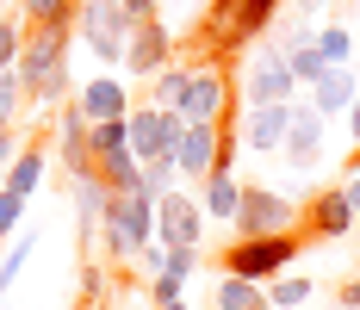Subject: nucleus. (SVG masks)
<instances>
[{"instance_id": "nucleus-1", "label": "nucleus", "mask_w": 360, "mask_h": 310, "mask_svg": "<svg viewBox=\"0 0 360 310\" xmlns=\"http://www.w3.org/2000/svg\"><path fill=\"white\" fill-rule=\"evenodd\" d=\"M69 50H75V19L69 25H25V50H19V87H25V105H63L75 100L69 81Z\"/></svg>"}, {"instance_id": "nucleus-2", "label": "nucleus", "mask_w": 360, "mask_h": 310, "mask_svg": "<svg viewBox=\"0 0 360 310\" xmlns=\"http://www.w3.org/2000/svg\"><path fill=\"white\" fill-rule=\"evenodd\" d=\"M143 242H155V199H149V193H112L106 224H100V248H106L100 261L131 267Z\"/></svg>"}, {"instance_id": "nucleus-3", "label": "nucleus", "mask_w": 360, "mask_h": 310, "mask_svg": "<svg viewBox=\"0 0 360 310\" xmlns=\"http://www.w3.org/2000/svg\"><path fill=\"white\" fill-rule=\"evenodd\" d=\"M298 254H304V236H298V230H292V236H230V248H224V273L267 285V279L292 273Z\"/></svg>"}, {"instance_id": "nucleus-4", "label": "nucleus", "mask_w": 360, "mask_h": 310, "mask_svg": "<svg viewBox=\"0 0 360 310\" xmlns=\"http://www.w3.org/2000/svg\"><path fill=\"white\" fill-rule=\"evenodd\" d=\"M75 37H81V50L100 63V69H124V37H131V19H124V6L118 0H81L75 6Z\"/></svg>"}, {"instance_id": "nucleus-5", "label": "nucleus", "mask_w": 360, "mask_h": 310, "mask_svg": "<svg viewBox=\"0 0 360 310\" xmlns=\"http://www.w3.org/2000/svg\"><path fill=\"white\" fill-rule=\"evenodd\" d=\"M230 162H236V131H224V124H186V131H180V143H174L180 186H186V180L205 186V174L230 168Z\"/></svg>"}, {"instance_id": "nucleus-6", "label": "nucleus", "mask_w": 360, "mask_h": 310, "mask_svg": "<svg viewBox=\"0 0 360 310\" xmlns=\"http://www.w3.org/2000/svg\"><path fill=\"white\" fill-rule=\"evenodd\" d=\"M298 230V205L274 186H243V211L230 224V236H292Z\"/></svg>"}, {"instance_id": "nucleus-7", "label": "nucleus", "mask_w": 360, "mask_h": 310, "mask_svg": "<svg viewBox=\"0 0 360 310\" xmlns=\"http://www.w3.org/2000/svg\"><path fill=\"white\" fill-rule=\"evenodd\" d=\"M180 131H186V118L180 112H162V105H131V155L143 162V168H155V162H174V143Z\"/></svg>"}, {"instance_id": "nucleus-8", "label": "nucleus", "mask_w": 360, "mask_h": 310, "mask_svg": "<svg viewBox=\"0 0 360 310\" xmlns=\"http://www.w3.org/2000/svg\"><path fill=\"white\" fill-rule=\"evenodd\" d=\"M180 37L168 19H143V25H131V37H124V75L131 81H149V75H162L168 63H174Z\"/></svg>"}, {"instance_id": "nucleus-9", "label": "nucleus", "mask_w": 360, "mask_h": 310, "mask_svg": "<svg viewBox=\"0 0 360 310\" xmlns=\"http://www.w3.org/2000/svg\"><path fill=\"white\" fill-rule=\"evenodd\" d=\"M69 199H75V254H81V261H100L94 242H100V224H106V205H112L106 180H100V174H75Z\"/></svg>"}, {"instance_id": "nucleus-10", "label": "nucleus", "mask_w": 360, "mask_h": 310, "mask_svg": "<svg viewBox=\"0 0 360 310\" xmlns=\"http://www.w3.org/2000/svg\"><path fill=\"white\" fill-rule=\"evenodd\" d=\"M205 205L199 199H186V186L168 193V199H155V242L162 248H199L205 242Z\"/></svg>"}, {"instance_id": "nucleus-11", "label": "nucleus", "mask_w": 360, "mask_h": 310, "mask_svg": "<svg viewBox=\"0 0 360 310\" xmlns=\"http://www.w3.org/2000/svg\"><path fill=\"white\" fill-rule=\"evenodd\" d=\"M224 112H230V75L217 69V63H193L180 118H186V124H224Z\"/></svg>"}, {"instance_id": "nucleus-12", "label": "nucleus", "mask_w": 360, "mask_h": 310, "mask_svg": "<svg viewBox=\"0 0 360 310\" xmlns=\"http://www.w3.org/2000/svg\"><path fill=\"white\" fill-rule=\"evenodd\" d=\"M243 100L249 105H292L298 100V81H292L286 56L280 50H261L249 63V75H243Z\"/></svg>"}, {"instance_id": "nucleus-13", "label": "nucleus", "mask_w": 360, "mask_h": 310, "mask_svg": "<svg viewBox=\"0 0 360 310\" xmlns=\"http://www.w3.org/2000/svg\"><path fill=\"white\" fill-rule=\"evenodd\" d=\"M323 124H329V118H323L311 100H292V124H286V143H280V155H286L298 174H311L317 162H323Z\"/></svg>"}, {"instance_id": "nucleus-14", "label": "nucleus", "mask_w": 360, "mask_h": 310, "mask_svg": "<svg viewBox=\"0 0 360 310\" xmlns=\"http://www.w3.org/2000/svg\"><path fill=\"white\" fill-rule=\"evenodd\" d=\"M75 105H81V118L87 124H106V118H131V87L118 81L112 69L87 75L81 87H75Z\"/></svg>"}, {"instance_id": "nucleus-15", "label": "nucleus", "mask_w": 360, "mask_h": 310, "mask_svg": "<svg viewBox=\"0 0 360 310\" xmlns=\"http://www.w3.org/2000/svg\"><path fill=\"white\" fill-rule=\"evenodd\" d=\"M50 162H63V174H94V149H87V118H81V105L63 100L56 105V149H50Z\"/></svg>"}, {"instance_id": "nucleus-16", "label": "nucleus", "mask_w": 360, "mask_h": 310, "mask_svg": "<svg viewBox=\"0 0 360 310\" xmlns=\"http://www.w3.org/2000/svg\"><path fill=\"white\" fill-rule=\"evenodd\" d=\"M286 124H292V105H249V112H243V131H236V143H243L249 155H280Z\"/></svg>"}, {"instance_id": "nucleus-17", "label": "nucleus", "mask_w": 360, "mask_h": 310, "mask_svg": "<svg viewBox=\"0 0 360 310\" xmlns=\"http://www.w3.org/2000/svg\"><path fill=\"white\" fill-rule=\"evenodd\" d=\"M304 217V236H323V242H335V236H348L360 217H354V205H348V193L342 186H329V193H317L311 205L298 211Z\"/></svg>"}, {"instance_id": "nucleus-18", "label": "nucleus", "mask_w": 360, "mask_h": 310, "mask_svg": "<svg viewBox=\"0 0 360 310\" xmlns=\"http://www.w3.org/2000/svg\"><path fill=\"white\" fill-rule=\"evenodd\" d=\"M280 6H286V0H236V13H230V25L217 32V50H243V44H255L261 32H274V19H280Z\"/></svg>"}, {"instance_id": "nucleus-19", "label": "nucleus", "mask_w": 360, "mask_h": 310, "mask_svg": "<svg viewBox=\"0 0 360 310\" xmlns=\"http://www.w3.org/2000/svg\"><path fill=\"white\" fill-rule=\"evenodd\" d=\"M354 93H360V75L342 63V69H323L317 81H311V105L323 112V118H342L348 105H354Z\"/></svg>"}, {"instance_id": "nucleus-20", "label": "nucleus", "mask_w": 360, "mask_h": 310, "mask_svg": "<svg viewBox=\"0 0 360 310\" xmlns=\"http://www.w3.org/2000/svg\"><path fill=\"white\" fill-rule=\"evenodd\" d=\"M199 205H205V217H212V224H224V230H230V224H236V211H243V180H236L230 168L205 174V193H199Z\"/></svg>"}, {"instance_id": "nucleus-21", "label": "nucleus", "mask_w": 360, "mask_h": 310, "mask_svg": "<svg viewBox=\"0 0 360 310\" xmlns=\"http://www.w3.org/2000/svg\"><path fill=\"white\" fill-rule=\"evenodd\" d=\"M44 180H50V149H37V143H32V149H19V155L6 162V174H0V186L25 193V199H32Z\"/></svg>"}, {"instance_id": "nucleus-22", "label": "nucleus", "mask_w": 360, "mask_h": 310, "mask_svg": "<svg viewBox=\"0 0 360 310\" xmlns=\"http://www.w3.org/2000/svg\"><path fill=\"white\" fill-rule=\"evenodd\" d=\"M212 310H274V304H267V285L224 273V279H217V292H212Z\"/></svg>"}, {"instance_id": "nucleus-23", "label": "nucleus", "mask_w": 360, "mask_h": 310, "mask_svg": "<svg viewBox=\"0 0 360 310\" xmlns=\"http://www.w3.org/2000/svg\"><path fill=\"white\" fill-rule=\"evenodd\" d=\"M94 174L106 180V193H143V162L131 155V149H118V155H100Z\"/></svg>"}, {"instance_id": "nucleus-24", "label": "nucleus", "mask_w": 360, "mask_h": 310, "mask_svg": "<svg viewBox=\"0 0 360 310\" xmlns=\"http://www.w3.org/2000/svg\"><path fill=\"white\" fill-rule=\"evenodd\" d=\"M186 81H193V63H168L162 75H149V105H162V112H180V100H186Z\"/></svg>"}, {"instance_id": "nucleus-25", "label": "nucleus", "mask_w": 360, "mask_h": 310, "mask_svg": "<svg viewBox=\"0 0 360 310\" xmlns=\"http://www.w3.org/2000/svg\"><path fill=\"white\" fill-rule=\"evenodd\" d=\"M32 254H37V230H25V224H19V230L6 236V248H0V298L13 292V279L25 273V261H32Z\"/></svg>"}, {"instance_id": "nucleus-26", "label": "nucleus", "mask_w": 360, "mask_h": 310, "mask_svg": "<svg viewBox=\"0 0 360 310\" xmlns=\"http://www.w3.org/2000/svg\"><path fill=\"white\" fill-rule=\"evenodd\" d=\"M87 149H94V162H100V155H118V149H131V118L87 124Z\"/></svg>"}, {"instance_id": "nucleus-27", "label": "nucleus", "mask_w": 360, "mask_h": 310, "mask_svg": "<svg viewBox=\"0 0 360 310\" xmlns=\"http://www.w3.org/2000/svg\"><path fill=\"white\" fill-rule=\"evenodd\" d=\"M311 292H317V285H311L304 273H280V279H267V304H274V310H298V304H311Z\"/></svg>"}, {"instance_id": "nucleus-28", "label": "nucleus", "mask_w": 360, "mask_h": 310, "mask_svg": "<svg viewBox=\"0 0 360 310\" xmlns=\"http://www.w3.org/2000/svg\"><path fill=\"white\" fill-rule=\"evenodd\" d=\"M311 44L323 50L329 69H342V63L354 56V32H348V25H317V32H311Z\"/></svg>"}, {"instance_id": "nucleus-29", "label": "nucleus", "mask_w": 360, "mask_h": 310, "mask_svg": "<svg viewBox=\"0 0 360 310\" xmlns=\"http://www.w3.org/2000/svg\"><path fill=\"white\" fill-rule=\"evenodd\" d=\"M19 50H25V13L6 6V13H0V75L19 63Z\"/></svg>"}, {"instance_id": "nucleus-30", "label": "nucleus", "mask_w": 360, "mask_h": 310, "mask_svg": "<svg viewBox=\"0 0 360 310\" xmlns=\"http://www.w3.org/2000/svg\"><path fill=\"white\" fill-rule=\"evenodd\" d=\"M286 69H292V81H298V87H311L329 63H323V50H317V44H292V50H286Z\"/></svg>"}, {"instance_id": "nucleus-31", "label": "nucleus", "mask_w": 360, "mask_h": 310, "mask_svg": "<svg viewBox=\"0 0 360 310\" xmlns=\"http://www.w3.org/2000/svg\"><path fill=\"white\" fill-rule=\"evenodd\" d=\"M75 6H81V0H25L19 13H25V25H69Z\"/></svg>"}, {"instance_id": "nucleus-32", "label": "nucleus", "mask_w": 360, "mask_h": 310, "mask_svg": "<svg viewBox=\"0 0 360 310\" xmlns=\"http://www.w3.org/2000/svg\"><path fill=\"white\" fill-rule=\"evenodd\" d=\"M199 261H205V248H168V261H162V279L186 285V279L199 273Z\"/></svg>"}, {"instance_id": "nucleus-33", "label": "nucleus", "mask_w": 360, "mask_h": 310, "mask_svg": "<svg viewBox=\"0 0 360 310\" xmlns=\"http://www.w3.org/2000/svg\"><path fill=\"white\" fill-rule=\"evenodd\" d=\"M19 112H25V87H19V75L6 69L0 75V124H19Z\"/></svg>"}, {"instance_id": "nucleus-34", "label": "nucleus", "mask_w": 360, "mask_h": 310, "mask_svg": "<svg viewBox=\"0 0 360 310\" xmlns=\"http://www.w3.org/2000/svg\"><path fill=\"white\" fill-rule=\"evenodd\" d=\"M25 205H32L25 193H13V186H0V242L13 236L19 224H25Z\"/></svg>"}, {"instance_id": "nucleus-35", "label": "nucleus", "mask_w": 360, "mask_h": 310, "mask_svg": "<svg viewBox=\"0 0 360 310\" xmlns=\"http://www.w3.org/2000/svg\"><path fill=\"white\" fill-rule=\"evenodd\" d=\"M162 261H168V248H162V242H143V248H137V261H131V267H137V273H162Z\"/></svg>"}, {"instance_id": "nucleus-36", "label": "nucleus", "mask_w": 360, "mask_h": 310, "mask_svg": "<svg viewBox=\"0 0 360 310\" xmlns=\"http://www.w3.org/2000/svg\"><path fill=\"white\" fill-rule=\"evenodd\" d=\"M124 6V19L131 25H143V19H162V0H118Z\"/></svg>"}, {"instance_id": "nucleus-37", "label": "nucleus", "mask_w": 360, "mask_h": 310, "mask_svg": "<svg viewBox=\"0 0 360 310\" xmlns=\"http://www.w3.org/2000/svg\"><path fill=\"white\" fill-rule=\"evenodd\" d=\"M13 155H19V124H0V174H6Z\"/></svg>"}, {"instance_id": "nucleus-38", "label": "nucleus", "mask_w": 360, "mask_h": 310, "mask_svg": "<svg viewBox=\"0 0 360 310\" xmlns=\"http://www.w3.org/2000/svg\"><path fill=\"white\" fill-rule=\"evenodd\" d=\"M335 298H342V304H348V310H360V273L348 279V285H342V292H335Z\"/></svg>"}, {"instance_id": "nucleus-39", "label": "nucleus", "mask_w": 360, "mask_h": 310, "mask_svg": "<svg viewBox=\"0 0 360 310\" xmlns=\"http://www.w3.org/2000/svg\"><path fill=\"white\" fill-rule=\"evenodd\" d=\"M342 193H348V205H354V217H360V168L348 174V180H342Z\"/></svg>"}, {"instance_id": "nucleus-40", "label": "nucleus", "mask_w": 360, "mask_h": 310, "mask_svg": "<svg viewBox=\"0 0 360 310\" xmlns=\"http://www.w3.org/2000/svg\"><path fill=\"white\" fill-rule=\"evenodd\" d=\"M342 118H348V137H354V149H360V93H354V105H348Z\"/></svg>"}, {"instance_id": "nucleus-41", "label": "nucleus", "mask_w": 360, "mask_h": 310, "mask_svg": "<svg viewBox=\"0 0 360 310\" xmlns=\"http://www.w3.org/2000/svg\"><path fill=\"white\" fill-rule=\"evenodd\" d=\"M155 310H193V304H186V298H174V304H155Z\"/></svg>"}, {"instance_id": "nucleus-42", "label": "nucleus", "mask_w": 360, "mask_h": 310, "mask_svg": "<svg viewBox=\"0 0 360 310\" xmlns=\"http://www.w3.org/2000/svg\"><path fill=\"white\" fill-rule=\"evenodd\" d=\"M323 310H348V304H342V298H335V304H323Z\"/></svg>"}, {"instance_id": "nucleus-43", "label": "nucleus", "mask_w": 360, "mask_h": 310, "mask_svg": "<svg viewBox=\"0 0 360 310\" xmlns=\"http://www.w3.org/2000/svg\"><path fill=\"white\" fill-rule=\"evenodd\" d=\"M6 6H25V0H6Z\"/></svg>"}, {"instance_id": "nucleus-44", "label": "nucleus", "mask_w": 360, "mask_h": 310, "mask_svg": "<svg viewBox=\"0 0 360 310\" xmlns=\"http://www.w3.org/2000/svg\"><path fill=\"white\" fill-rule=\"evenodd\" d=\"M0 13H6V0H0Z\"/></svg>"}]
</instances>
